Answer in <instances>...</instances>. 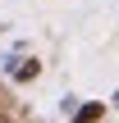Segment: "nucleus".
Segmentation results:
<instances>
[{"label":"nucleus","instance_id":"f257e3e1","mask_svg":"<svg viewBox=\"0 0 119 123\" xmlns=\"http://www.w3.org/2000/svg\"><path fill=\"white\" fill-rule=\"evenodd\" d=\"M37 73H41V64H37L32 55H14V59H9V78H18V82H32Z\"/></svg>","mask_w":119,"mask_h":123},{"label":"nucleus","instance_id":"f03ea898","mask_svg":"<svg viewBox=\"0 0 119 123\" xmlns=\"http://www.w3.org/2000/svg\"><path fill=\"white\" fill-rule=\"evenodd\" d=\"M101 114H105L101 105H83V110L73 114V123H101Z\"/></svg>","mask_w":119,"mask_h":123},{"label":"nucleus","instance_id":"7ed1b4c3","mask_svg":"<svg viewBox=\"0 0 119 123\" xmlns=\"http://www.w3.org/2000/svg\"><path fill=\"white\" fill-rule=\"evenodd\" d=\"M0 123H9V119H5V114H0Z\"/></svg>","mask_w":119,"mask_h":123},{"label":"nucleus","instance_id":"20e7f679","mask_svg":"<svg viewBox=\"0 0 119 123\" xmlns=\"http://www.w3.org/2000/svg\"><path fill=\"white\" fill-rule=\"evenodd\" d=\"M115 105H119V96H115Z\"/></svg>","mask_w":119,"mask_h":123}]
</instances>
